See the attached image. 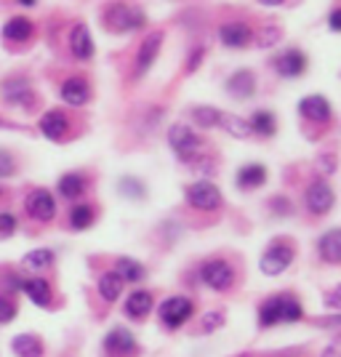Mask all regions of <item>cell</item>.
<instances>
[{
	"label": "cell",
	"mask_w": 341,
	"mask_h": 357,
	"mask_svg": "<svg viewBox=\"0 0 341 357\" xmlns=\"http://www.w3.org/2000/svg\"><path fill=\"white\" fill-rule=\"evenodd\" d=\"M317 165H320L326 174H333V171H336V158H333V155H323V158L317 160Z\"/></svg>",
	"instance_id": "44"
},
{
	"label": "cell",
	"mask_w": 341,
	"mask_h": 357,
	"mask_svg": "<svg viewBox=\"0 0 341 357\" xmlns=\"http://www.w3.org/2000/svg\"><path fill=\"white\" fill-rule=\"evenodd\" d=\"M326 307L328 310H333V312H341V285L331 288V291L326 294Z\"/></svg>",
	"instance_id": "40"
},
{
	"label": "cell",
	"mask_w": 341,
	"mask_h": 357,
	"mask_svg": "<svg viewBox=\"0 0 341 357\" xmlns=\"http://www.w3.org/2000/svg\"><path fill=\"white\" fill-rule=\"evenodd\" d=\"M19 3H22V6H35L38 0H19Z\"/></svg>",
	"instance_id": "47"
},
{
	"label": "cell",
	"mask_w": 341,
	"mask_h": 357,
	"mask_svg": "<svg viewBox=\"0 0 341 357\" xmlns=\"http://www.w3.org/2000/svg\"><path fill=\"white\" fill-rule=\"evenodd\" d=\"M301 304H298V298L294 296H272L269 301L262 304V310H259V323L262 326H278V323H296L301 320Z\"/></svg>",
	"instance_id": "2"
},
{
	"label": "cell",
	"mask_w": 341,
	"mask_h": 357,
	"mask_svg": "<svg viewBox=\"0 0 341 357\" xmlns=\"http://www.w3.org/2000/svg\"><path fill=\"white\" fill-rule=\"evenodd\" d=\"M38 126H40V134L45 139H51V142H64L67 134H70V118L61 109H48Z\"/></svg>",
	"instance_id": "12"
},
{
	"label": "cell",
	"mask_w": 341,
	"mask_h": 357,
	"mask_svg": "<svg viewBox=\"0 0 341 357\" xmlns=\"http://www.w3.org/2000/svg\"><path fill=\"white\" fill-rule=\"evenodd\" d=\"M224 326V312H208L203 317V333H213L216 328Z\"/></svg>",
	"instance_id": "37"
},
{
	"label": "cell",
	"mask_w": 341,
	"mask_h": 357,
	"mask_svg": "<svg viewBox=\"0 0 341 357\" xmlns=\"http://www.w3.org/2000/svg\"><path fill=\"white\" fill-rule=\"evenodd\" d=\"M259 3H262V6H280L282 0H259Z\"/></svg>",
	"instance_id": "46"
},
{
	"label": "cell",
	"mask_w": 341,
	"mask_h": 357,
	"mask_svg": "<svg viewBox=\"0 0 341 357\" xmlns=\"http://www.w3.org/2000/svg\"><path fill=\"white\" fill-rule=\"evenodd\" d=\"M24 208L38 222H51L56 216V200L48 190H32L24 200Z\"/></svg>",
	"instance_id": "10"
},
{
	"label": "cell",
	"mask_w": 341,
	"mask_h": 357,
	"mask_svg": "<svg viewBox=\"0 0 341 357\" xmlns=\"http://www.w3.org/2000/svg\"><path fill=\"white\" fill-rule=\"evenodd\" d=\"M83 190H86V178L80 176V174H64L59 178V192L67 200H77L83 195Z\"/></svg>",
	"instance_id": "30"
},
{
	"label": "cell",
	"mask_w": 341,
	"mask_h": 357,
	"mask_svg": "<svg viewBox=\"0 0 341 357\" xmlns=\"http://www.w3.org/2000/svg\"><path fill=\"white\" fill-rule=\"evenodd\" d=\"M192 317V301L184 296H171L160 304V320L165 328H181Z\"/></svg>",
	"instance_id": "8"
},
{
	"label": "cell",
	"mask_w": 341,
	"mask_h": 357,
	"mask_svg": "<svg viewBox=\"0 0 341 357\" xmlns=\"http://www.w3.org/2000/svg\"><path fill=\"white\" fill-rule=\"evenodd\" d=\"M32 35H35V24L27 16H14L3 27V38L11 43H27V40H32Z\"/></svg>",
	"instance_id": "19"
},
{
	"label": "cell",
	"mask_w": 341,
	"mask_h": 357,
	"mask_svg": "<svg viewBox=\"0 0 341 357\" xmlns=\"http://www.w3.org/2000/svg\"><path fill=\"white\" fill-rule=\"evenodd\" d=\"M256 91V75L251 70H238L227 80V93L235 96V99H248Z\"/></svg>",
	"instance_id": "20"
},
{
	"label": "cell",
	"mask_w": 341,
	"mask_h": 357,
	"mask_svg": "<svg viewBox=\"0 0 341 357\" xmlns=\"http://www.w3.org/2000/svg\"><path fill=\"white\" fill-rule=\"evenodd\" d=\"M200 278H203V283L208 288H213V291H227L232 280H235V272L232 267L222 261V259H213V261H206L203 269H200Z\"/></svg>",
	"instance_id": "9"
},
{
	"label": "cell",
	"mask_w": 341,
	"mask_h": 357,
	"mask_svg": "<svg viewBox=\"0 0 341 357\" xmlns=\"http://www.w3.org/2000/svg\"><path fill=\"white\" fill-rule=\"evenodd\" d=\"M70 51H73L75 59L89 61L93 56V40H91V32L86 24H75L70 32Z\"/></svg>",
	"instance_id": "18"
},
{
	"label": "cell",
	"mask_w": 341,
	"mask_h": 357,
	"mask_svg": "<svg viewBox=\"0 0 341 357\" xmlns=\"http://www.w3.org/2000/svg\"><path fill=\"white\" fill-rule=\"evenodd\" d=\"M275 70H278V75H280V77H285V80L301 77V75H304V70H307V56H304V51L291 48V51L280 54V56L275 59Z\"/></svg>",
	"instance_id": "13"
},
{
	"label": "cell",
	"mask_w": 341,
	"mask_h": 357,
	"mask_svg": "<svg viewBox=\"0 0 341 357\" xmlns=\"http://www.w3.org/2000/svg\"><path fill=\"white\" fill-rule=\"evenodd\" d=\"M11 349H14L19 357H40L43 355V344L38 336L32 333H19L14 342H11Z\"/></svg>",
	"instance_id": "23"
},
{
	"label": "cell",
	"mask_w": 341,
	"mask_h": 357,
	"mask_svg": "<svg viewBox=\"0 0 341 357\" xmlns=\"http://www.w3.org/2000/svg\"><path fill=\"white\" fill-rule=\"evenodd\" d=\"M70 224H73V229H89L91 224H93V208L86 206V203H77L70 211Z\"/></svg>",
	"instance_id": "32"
},
{
	"label": "cell",
	"mask_w": 341,
	"mask_h": 357,
	"mask_svg": "<svg viewBox=\"0 0 341 357\" xmlns=\"http://www.w3.org/2000/svg\"><path fill=\"white\" fill-rule=\"evenodd\" d=\"M328 27L333 32H341V8H333L331 16H328Z\"/></svg>",
	"instance_id": "45"
},
{
	"label": "cell",
	"mask_w": 341,
	"mask_h": 357,
	"mask_svg": "<svg viewBox=\"0 0 341 357\" xmlns=\"http://www.w3.org/2000/svg\"><path fill=\"white\" fill-rule=\"evenodd\" d=\"M298 112H301V118L310 120V123H331L333 118V109L328 105L326 96H320V93H312V96H304L301 102H298Z\"/></svg>",
	"instance_id": "11"
},
{
	"label": "cell",
	"mask_w": 341,
	"mask_h": 357,
	"mask_svg": "<svg viewBox=\"0 0 341 357\" xmlns=\"http://www.w3.org/2000/svg\"><path fill=\"white\" fill-rule=\"evenodd\" d=\"M187 203L197 211H216L222 208V192H219V187L216 184H211V181H195L187 187Z\"/></svg>",
	"instance_id": "5"
},
{
	"label": "cell",
	"mask_w": 341,
	"mask_h": 357,
	"mask_svg": "<svg viewBox=\"0 0 341 357\" xmlns=\"http://www.w3.org/2000/svg\"><path fill=\"white\" fill-rule=\"evenodd\" d=\"M16 232V216L14 213H0V238H8Z\"/></svg>",
	"instance_id": "39"
},
{
	"label": "cell",
	"mask_w": 341,
	"mask_h": 357,
	"mask_svg": "<svg viewBox=\"0 0 341 357\" xmlns=\"http://www.w3.org/2000/svg\"><path fill=\"white\" fill-rule=\"evenodd\" d=\"M0 93H3L6 105L24 107V109L35 107V91H32V86H30V80H27V77H8V80H3Z\"/></svg>",
	"instance_id": "6"
},
{
	"label": "cell",
	"mask_w": 341,
	"mask_h": 357,
	"mask_svg": "<svg viewBox=\"0 0 341 357\" xmlns=\"http://www.w3.org/2000/svg\"><path fill=\"white\" fill-rule=\"evenodd\" d=\"M14 155L11 152H6V149H0V178H6V176H11L14 174Z\"/></svg>",
	"instance_id": "38"
},
{
	"label": "cell",
	"mask_w": 341,
	"mask_h": 357,
	"mask_svg": "<svg viewBox=\"0 0 341 357\" xmlns=\"http://www.w3.org/2000/svg\"><path fill=\"white\" fill-rule=\"evenodd\" d=\"M163 40H165V32L163 30H152L144 35V40L139 45V51H136V61H134V77H144V75L152 70V64L158 59V54H160V48H163Z\"/></svg>",
	"instance_id": "4"
},
{
	"label": "cell",
	"mask_w": 341,
	"mask_h": 357,
	"mask_svg": "<svg viewBox=\"0 0 341 357\" xmlns=\"http://www.w3.org/2000/svg\"><path fill=\"white\" fill-rule=\"evenodd\" d=\"M120 192L139 200V197H144V187H142L136 178H123V181H120Z\"/></svg>",
	"instance_id": "35"
},
{
	"label": "cell",
	"mask_w": 341,
	"mask_h": 357,
	"mask_svg": "<svg viewBox=\"0 0 341 357\" xmlns=\"http://www.w3.org/2000/svg\"><path fill=\"white\" fill-rule=\"evenodd\" d=\"M104 24L112 32L126 35V32L142 30V27L147 24V16H144L142 8L128 6V3H109V6L104 8Z\"/></svg>",
	"instance_id": "1"
},
{
	"label": "cell",
	"mask_w": 341,
	"mask_h": 357,
	"mask_svg": "<svg viewBox=\"0 0 341 357\" xmlns=\"http://www.w3.org/2000/svg\"><path fill=\"white\" fill-rule=\"evenodd\" d=\"M304 203H307V211H310V213L323 216V213H328V211L333 208L336 195H333V190H331V184H328V181L317 178V181H312L310 187H307Z\"/></svg>",
	"instance_id": "7"
},
{
	"label": "cell",
	"mask_w": 341,
	"mask_h": 357,
	"mask_svg": "<svg viewBox=\"0 0 341 357\" xmlns=\"http://www.w3.org/2000/svg\"><path fill=\"white\" fill-rule=\"evenodd\" d=\"M203 56H206V48L203 45H197V48H192L190 51V56H187V61H184V73L192 75L197 67H200V61H203Z\"/></svg>",
	"instance_id": "36"
},
{
	"label": "cell",
	"mask_w": 341,
	"mask_h": 357,
	"mask_svg": "<svg viewBox=\"0 0 341 357\" xmlns=\"http://www.w3.org/2000/svg\"><path fill=\"white\" fill-rule=\"evenodd\" d=\"M320 357H341V336L339 339H333V342L328 344L326 349H323V355Z\"/></svg>",
	"instance_id": "43"
},
{
	"label": "cell",
	"mask_w": 341,
	"mask_h": 357,
	"mask_svg": "<svg viewBox=\"0 0 341 357\" xmlns=\"http://www.w3.org/2000/svg\"><path fill=\"white\" fill-rule=\"evenodd\" d=\"M61 99H64L67 105H73V107H83L91 99L89 80H86V77H80V75L67 77V80L61 83Z\"/></svg>",
	"instance_id": "16"
},
{
	"label": "cell",
	"mask_w": 341,
	"mask_h": 357,
	"mask_svg": "<svg viewBox=\"0 0 341 357\" xmlns=\"http://www.w3.org/2000/svg\"><path fill=\"white\" fill-rule=\"evenodd\" d=\"M317 326H320V328H333V331H341V312L333 314V317H320V320H317Z\"/></svg>",
	"instance_id": "42"
},
{
	"label": "cell",
	"mask_w": 341,
	"mask_h": 357,
	"mask_svg": "<svg viewBox=\"0 0 341 357\" xmlns=\"http://www.w3.org/2000/svg\"><path fill=\"white\" fill-rule=\"evenodd\" d=\"M253 30L245 24V22H227L219 27V40H222L227 48H245L251 43Z\"/></svg>",
	"instance_id": "15"
},
{
	"label": "cell",
	"mask_w": 341,
	"mask_h": 357,
	"mask_svg": "<svg viewBox=\"0 0 341 357\" xmlns=\"http://www.w3.org/2000/svg\"><path fill=\"white\" fill-rule=\"evenodd\" d=\"M317 251H320L323 261H328V264H341V229L326 232L317 243Z\"/></svg>",
	"instance_id": "21"
},
{
	"label": "cell",
	"mask_w": 341,
	"mask_h": 357,
	"mask_svg": "<svg viewBox=\"0 0 341 357\" xmlns=\"http://www.w3.org/2000/svg\"><path fill=\"white\" fill-rule=\"evenodd\" d=\"M104 349L109 352V355H131L136 349V339L131 336V331H126V328H112L109 333H107V339H104Z\"/></svg>",
	"instance_id": "17"
},
{
	"label": "cell",
	"mask_w": 341,
	"mask_h": 357,
	"mask_svg": "<svg viewBox=\"0 0 341 357\" xmlns=\"http://www.w3.org/2000/svg\"><path fill=\"white\" fill-rule=\"evenodd\" d=\"M168 144H171V149L179 155V160H184V163L197 160V158H200V149H203L200 136L195 134L190 126H184V123L171 126V131H168Z\"/></svg>",
	"instance_id": "3"
},
{
	"label": "cell",
	"mask_w": 341,
	"mask_h": 357,
	"mask_svg": "<svg viewBox=\"0 0 341 357\" xmlns=\"http://www.w3.org/2000/svg\"><path fill=\"white\" fill-rule=\"evenodd\" d=\"M152 310V296H149V291H134L128 301H126V314L128 317H136V320H142L144 314H149Z\"/></svg>",
	"instance_id": "24"
},
{
	"label": "cell",
	"mask_w": 341,
	"mask_h": 357,
	"mask_svg": "<svg viewBox=\"0 0 341 357\" xmlns=\"http://www.w3.org/2000/svg\"><path fill=\"white\" fill-rule=\"evenodd\" d=\"M123 280H120L118 272H107L102 275V280H99V294H102L104 301H115V298L123 294Z\"/></svg>",
	"instance_id": "31"
},
{
	"label": "cell",
	"mask_w": 341,
	"mask_h": 357,
	"mask_svg": "<svg viewBox=\"0 0 341 357\" xmlns=\"http://www.w3.org/2000/svg\"><path fill=\"white\" fill-rule=\"evenodd\" d=\"M115 267H118L115 272L120 275L123 283H139V280L144 278V267H142L136 259H126V256H123V259H118Z\"/></svg>",
	"instance_id": "29"
},
{
	"label": "cell",
	"mask_w": 341,
	"mask_h": 357,
	"mask_svg": "<svg viewBox=\"0 0 341 357\" xmlns=\"http://www.w3.org/2000/svg\"><path fill=\"white\" fill-rule=\"evenodd\" d=\"M280 40V27L275 22H267L262 30L256 32V45L259 48H272V45Z\"/></svg>",
	"instance_id": "34"
},
{
	"label": "cell",
	"mask_w": 341,
	"mask_h": 357,
	"mask_svg": "<svg viewBox=\"0 0 341 357\" xmlns=\"http://www.w3.org/2000/svg\"><path fill=\"white\" fill-rule=\"evenodd\" d=\"M14 317H16V307L8 298L0 296V323H8V320H14Z\"/></svg>",
	"instance_id": "41"
},
{
	"label": "cell",
	"mask_w": 341,
	"mask_h": 357,
	"mask_svg": "<svg viewBox=\"0 0 341 357\" xmlns=\"http://www.w3.org/2000/svg\"><path fill=\"white\" fill-rule=\"evenodd\" d=\"M219 126H222L229 136H235V139H248V136H251V123L245 118H238V115H229V112H224L222 120H219Z\"/></svg>",
	"instance_id": "28"
},
{
	"label": "cell",
	"mask_w": 341,
	"mask_h": 357,
	"mask_svg": "<svg viewBox=\"0 0 341 357\" xmlns=\"http://www.w3.org/2000/svg\"><path fill=\"white\" fill-rule=\"evenodd\" d=\"M248 123H251V134H259V136H264V139L275 136V131H278V120H275V115H272L269 109L253 112Z\"/></svg>",
	"instance_id": "25"
},
{
	"label": "cell",
	"mask_w": 341,
	"mask_h": 357,
	"mask_svg": "<svg viewBox=\"0 0 341 357\" xmlns=\"http://www.w3.org/2000/svg\"><path fill=\"white\" fill-rule=\"evenodd\" d=\"M291 261H294V251L288 245H272L262 256V272L269 275V278H275V275H280V272L291 267Z\"/></svg>",
	"instance_id": "14"
},
{
	"label": "cell",
	"mask_w": 341,
	"mask_h": 357,
	"mask_svg": "<svg viewBox=\"0 0 341 357\" xmlns=\"http://www.w3.org/2000/svg\"><path fill=\"white\" fill-rule=\"evenodd\" d=\"M190 115H192L195 126H200V128H213V126H219V120H222L224 112L219 109V107L200 105V107H192Z\"/></svg>",
	"instance_id": "26"
},
{
	"label": "cell",
	"mask_w": 341,
	"mask_h": 357,
	"mask_svg": "<svg viewBox=\"0 0 341 357\" xmlns=\"http://www.w3.org/2000/svg\"><path fill=\"white\" fill-rule=\"evenodd\" d=\"M267 181V168L262 163H248L238 171V184L243 190H256Z\"/></svg>",
	"instance_id": "22"
},
{
	"label": "cell",
	"mask_w": 341,
	"mask_h": 357,
	"mask_svg": "<svg viewBox=\"0 0 341 357\" xmlns=\"http://www.w3.org/2000/svg\"><path fill=\"white\" fill-rule=\"evenodd\" d=\"M22 288L27 291V296H30L38 307H48V304H51V285L45 283L43 278H32V280H27Z\"/></svg>",
	"instance_id": "27"
},
{
	"label": "cell",
	"mask_w": 341,
	"mask_h": 357,
	"mask_svg": "<svg viewBox=\"0 0 341 357\" xmlns=\"http://www.w3.org/2000/svg\"><path fill=\"white\" fill-rule=\"evenodd\" d=\"M51 264H54V253L48 251V248H38V251L24 256V267L30 269H48Z\"/></svg>",
	"instance_id": "33"
}]
</instances>
